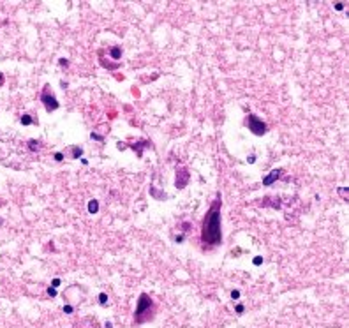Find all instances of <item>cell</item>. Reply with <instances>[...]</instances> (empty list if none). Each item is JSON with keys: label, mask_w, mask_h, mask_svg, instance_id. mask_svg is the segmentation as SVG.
<instances>
[{"label": "cell", "mask_w": 349, "mask_h": 328, "mask_svg": "<svg viewBox=\"0 0 349 328\" xmlns=\"http://www.w3.org/2000/svg\"><path fill=\"white\" fill-rule=\"evenodd\" d=\"M51 284H53V288H56V286H60V279H55V281H53Z\"/></svg>", "instance_id": "obj_21"}, {"label": "cell", "mask_w": 349, "mask_h": 328, "mask_svg": "<svg viewBox=\"0 0 349 328\" xmlns=\"http://www.w3.org/2000/svg\"><path fill=\"white\" fill-rule=\"evenodd\" d=\"M261 263H263V258L261 256H256L254 258V265H261Z\"/></svg>", "instance_id": "obj_17"}, {"label": "cell", "mask_w": 349, "mask_h": 328, "mask_svg": "<svg viewBox=\"0 0 349 328\" xmlns=\"http://www.w3.org/2000/svg\"><path fill=\"white\" fill-rule=\"evenodd\" d=\"M92 139H97V141H101V139H102V136H99V134L92 132Z\"/></svg>", "instance_id": "obj_19"}, {"label": "cell", "mask_w": 349, "mask_h": 328, "mask_svg": "<svg viewBox=\"0 0 349 328\" xmlns=\"http://www.w3.org/2000/svg\"><path fill=\"white\" fill-rule=\"evenodd\" d=\"M97 210H99V203H97L95 199H92V201L88 203V212H90V214H95Z\"/></svg>", "instance_id": "obj_7"}, {"label": "cell", "mask_w": 349, "mask_h": 328, "mask_svg": "<svg viewBox=\"0 0 349 328\" xmlns=\"http://www.w3.org/2000/svg\"><path fill=\"white\" fill-rule=\"evenodd\" d=\"M247 127H249V131H252L254 134H257V136H263L265 132H266V124L263 122V120H259L256 115H249L247 116Z\"/></svg>", "instance_id": "obj_3"}, {"label": "cell", "mask_w": 349, "mask_h": 328, "mask_svg": "<svg viewBox=\"0 0 349 328\" xmlns=\"http://www.w3.org/2000/svg\"><path fill=\"white\" fill-rule=\"evenodd\" d=\"M335 9H337V11H342V9H344V5H342V4H340V2H339V4H337V5H335Z\"/></svg>", "instance_id": "obj_22"}, {"label": "cell", "mask_w": 349, "mask_h": 328, "mask_svg": "<svg viewBox=\"0 0 349 328\" xmlns=\"http://www.w3.org/2000/svg\"><path fill=\"white\" fill-rule=\"evenodd\" d=\"M120 55H122L120 48H113V49H111V56H113L115 60H118V58H120Z\"/></svg>", "instance_id": "obj_9"}, {"label": "cell", "mask_w": 349, "mask_h": 328, "mask_svg": "<svg viewBox=\"0 0 349 328\" xmlns=\"http://www.w3.org/2000/svg\"><path fill=\"white\" fill-rule=\"evenodd\" d=\"M235 311H236V312H238V314H242V312H243V311H245V307H243V305H242V304H238V305H236V309H235Z\"/></svg>", "instance_id": "obj_15"}, {"label": "cell", "mask_w": 349, "mask_h": 328, "mask_svg": "<svg viewBox=\"0 0 349 328\" xmlns=\"http://www.w3.org/2000/svg\"><path fill=\"white\" fill-rule=\"evenodd\" d=\"M99 302H101L102 305H106V304H108V295H106V293H101V295H99Z\"/></svg>", "instance_id": "obj_12"}, {"label": "cell", "mask_w": 349, "mask_h": 328, "mask_svg": "<svg viewBox=\"0 0 349 328\" xmlns=\"http://www.w3.org/2000/svg\"><path fill=\"white\" fill-rule=\"evenodd\" d=\"M182 226H183V231H189V228H190V224H189V222H183Z\"/></svg>", "instance_id": "obj_20"}, {"label": "cell", "mask_w": 349, "mask_h": 328, "mask_svg": "<svg viewBox=\"0 0 349 328\" xmlns=\"http://www.w3.org/2000/svg\"><path fill=\"white\" fill-rule=\"evenodd\" d=\"M72 311H74V309H72L71 305H64V312H67V314H71Z\"/></svg>", "instance_id": "obj_18"}, {"label": "cell", "mask_w": 349, "mask_h": 328, "mask_svg": "<svg viewBox=\"0 0 349 328\" xmlns=\"http://www.w3.org/2000/svg\"><path fill=\"white\" fill-rule=\"evenodd\" d=\"M189 173H187V169L185 168H180L178 171H176V182H174V185L178 187V189H183L185 185H187V182H189Z\"/></svg>", "instance_id": "obj_5"}, {"label": "cell", "mask_w": 349, "mask_h": 328, "mask_svg": "<svg viewBox=\"0 0 349 328\" xmlns=\"http://www.w3.org/2000/svg\"><path fill=\"white\" fill-rule=\"evenodd\" d=\"M62 159H64V154H60V152H56V154H55V161H58V162H60Z\"/></svg>", "instance_id": "obj_16"}, {"label": "cell", "mask_w": 349, "mask_h": 328, "mask_svg": "<svg viewBox=\"0 0 349 328\" xmlns=\"http://www.w3.org/2000/svg\"><path fill=\"white\" fill-rule=\"evenodd\" d=\"M28 148H30L32 152H37V150H39V143H37L35 139H30V141H28Z\"/></svg>", "instance_id": "obj_8"}, {"label": "cell", "mask_w": 349, "mask_h": 328, "mask_svg": "<svg viewBox=\"0 0 349 328\" xmlns=\"http://www.w3.org/2000/svg\"><path fill=\"white\" fill-rule=\"evenodd\" d=\"M58 64H60V65H67V64H69V62H67V60H65V58H60V62H58Z\"/></svg>", "instance_id": "obj_23"}, {"label": "cell", "mask_w": 349, "mask_h": 328, "mask_svg": "<svg viewBox=\"0 0 349 328\" xmlns=\"http://www.w3.org/2000/svg\"><path fill=\"white\" fill-rule=\"evenodd\" d=\"M41 101H42L46 111H49V113L55 111V109L58 108V101H56V97L49 92V86H44V90H42V94H41Z\"/></svg>", "instance_id": "obj_4"}, {"label": "cell", "mask_w": 349, "mask_h": 328, "mask_svg": "<svg viewBox=\"0 0 349 328\" xmlns=\"http://www.w3.org/2000/svg\"><path fill=\"white\" fill-rule=\"evenodd\" d=\"M21 124H23V125H30V124H32L30 115H23V116H21Z\"/></svg>", "instance_id": "obj_10"}, {"label": "cell", "mask_w": 349, "mask_h": 328, "mask_svg": "<svg viewBox=\"0 0 349 328\" xmlns=\"http://www.w3.org/2000/svg\"><path fill=\"white\" fill-rule=\"evenodd\" d=\"M48 295L49 297H56V289L55 288H48Z\"/></svg>", "instance_id": "obj_14"}, {"label": "cell", "mask_w": 349, "mask_h": 328, "mask_svg": "<svg viewBox=\"0 0 349 328\" xmlns=\"http://www.w3.org/2000/svg\"><path fill=\"white\" fill-rule=\"evenodd\" d=\"M282 173H284V171H282L280 168H279V169H273V171H270V175L263 178V185H272V184H273L277 178H280V175H282Z\"/></svg>", "instance_id": "obj_6"}, {"label": "cell", "mask_w": 349, "mask_h": 328, "mask_svg": "<svg viewBox=\"0 0 349 328\" xmlns=\"http://www.w3.org/2000/svg\"><path fill=\"white\" fill-rule=\"evenodd\" d=\"M4 83V76H2V72H0V85Z\"/></svg>", "instance_id": "obj_26"}, {"label": "cell", "mask_w": 349, "mask_h": 328, "mask_svg": "<svg viewBox=\"0 0 349 328\" xmlns=\"http://www.w3.org/2000/svg\"><path fill=\"white\" fill-rule=\"evenodd\" d=\"M174 240H176V242H178V244H180V242H183V237H182V235H180V237H176V238H174Z\"/></svg>", "instance_id": "obj_25"}, {"label": "cell", "mask_w": 349, "mask_h": 328, "mask_svg": "<svg viewBox=\"0 0 349 328\" xmlns=\"http://www.w3.org/2000/svg\"><path fill=\"white\" fill-rule=\"evenodd\" d=\"M231 298H233V300H238V298H240V291H236V289L231 291Z\"/></svg>", "instance_id": "obj_13"}, {"label": "cell", "mask_w": 349, "mask_h": 328, "mask_svg": "<svg viewBox=\"0 0 349 328\" xmlns=\"http://www.w3.org/2000/svg\"><path fill=\"white\" fill-rule=\"evenodd\" d=\"M154 302L148 295L141 293L139 295V300H138V307H136V312H134V321L136 323H147L154 318Z\"/></svg>", "instance_id": "obj_2"}, {"label": "cell", "mask_w": 349, "mask_h": 328, "mask_svg": "<svg viewBox=\"0 0 349 328\" xmlns=\"http://www.w3.org/2000/svg\"><path fill=\"white\" fill-rule=\"evenodd\" d=\"M81 154H83V150H81V148H78V146H76V148H72V157H74V159H79V155H81Z\"/></svg>", "instance_id": "obj_11"}, {"label": "cell", "mask_w": 349, "mask_h": 328, "mask_svg": "<svg viewBox=\"0 0 349 328\" xmlns=\"http://www.w3.org/2000/svg\"><path fill=\"white\" fill-rule=\"evenodd\" d=\"M220 194L215 196L213 205L206 212V217L203 221L201 228V240L203 244L208 245H219L222 242V233H220Z\"/></svg>", "instance_id": "obj_1"}, {"label": "cell", "mask_w": 349, "mask_h": 328, "mask_svg": "<svg viewBox=\"0 0 349 328\" xmlns=\"http://www.w3.org/2000/svg\"><path fill=\"white\" fill-rule=\"evenodd\" d=\"M249 162H250V164H252V162H256V157H254V155H250V157H249Z\"/></svg>", "instance_id": "obj_24"}]
</instances>
